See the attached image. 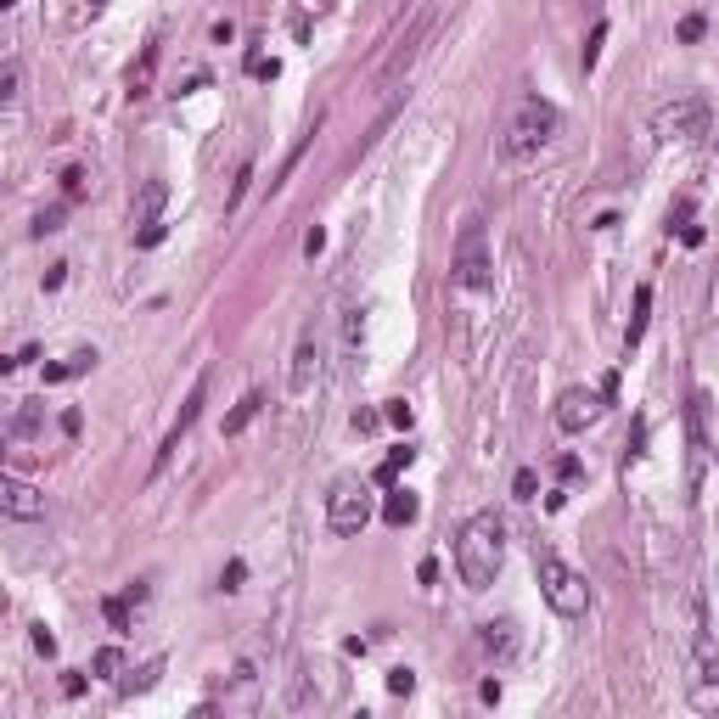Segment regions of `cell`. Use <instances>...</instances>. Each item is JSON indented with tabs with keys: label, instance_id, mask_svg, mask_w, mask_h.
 Masks as SVG:
<instances>
[{
	"label": "cell",
	"instance_id": "obj_3",
	"mask_svg": "<svg viewBox=\"0 0 719 719\" xmlns=\"http://www.w3.org/2000/svg\"><path fill=\"white\" fill-rule=\"evenodd\" d=\"M450 282L461 292H489L495 287V259H489V230L478 214L461 220L455 230V253H450Z\"/></svg>",
	"mask_w": 719,
	"mask_h": 719
},
{
	"label": "cell",
	"instance_id": "obj_36",
	"mask_svg": "<svg viewBox=\"0 0 719 719\" xmlns=\"http://www.w3.org/2000/svg\"><path fill=\"white\" fill-rule=\"evenodd\" d=\"M247 68H253V74H259V79H276V74H282V62H264V56H253V62H247Z\"/></svg>",
	"mask_w": 719,
	"mask_h": 719
},
{
	"label": "cell",
	"instance_id": "obj_19",
	"mask_svg": "<svg viewBox=\"0 0 719 719\" xmlns=\"http://www.w3.org/2000/svg\"><path fill=\"white\" fill-rule=\"evenodd\" d=\"M646 315H652V287H636V315H629V326H624V354L646 337Z\"/></svg>",
	"mask_w": 719,
	"mask_h": 719
},
{
	"label": "cell",
	"instance_id": "obj_12",
	"mask_svg": "<svg viewBox=\"0 0 719 719\" xmlns=\"http://www.w3.org/2000/svg\"><path fill=\"white\" fill-rule=\"evenodd\" d=\"M0 506H6V517H12V523H34V517H46V495H39L34 483H23V478H6V483H0Z\"/></svg>",
	"mask_w": 719,
	"mask_h": 719
},
{
	"label": "cell",
	"instance_id": "obj_35",
	"mask_svg": "<svg viewBox=\"0 0 719 719\" xmlns=\"http://www.w3.org/2000/svg\"><path fill=\"white\" fill-rule=\"evenodd\" d=\"M703 29H708L703 17H686V23H680V39H686V46H691V39H703Z\"/></svg>",
	"mask_w": 719,
	"mask_h": 719
},
{
	"label": "cell",
	"instance_id": "obj_13",
	"mask_svg": "<svg viewBox=\"0 0 719 719\" xmlns=\"http://www.w3.org/2000/svg\"><path fill=\"white\" fill-rule=\"evenodd\" d=\"M220 703H225V714H253L259 708V674H253V663H237V686H230Z\"/></svg>",
	"mask_w": 719,
	"mask_h": 719
},
{
	"label": "cell",
	"instance_id": "obj_16",
	"mask_svg": "<svg viewBox=\"0 0 719 719\" xmlns=\"http://www.w3.org/2000/svg\"><path fill=\"white\" fill-rule=\"evenodd\" d=\"M96 366V349H74V354H62L56 366H46V383H74V377H84Z\"/></svg>",
	"mask_w": 719,
	"mask_h": 719
},
{
	"label": "cell",
	"instance_id": "obj_25",
	"mask_svg": "<svg viewBox=\"0 0 719 719\" xmlns=\"http://www.w3.org/2000/svg\"><path fill=\"white\" fill-rule=\"evenodd\" d=\"M691 708H697V714H719V680L691 686Z\"/></svg>",
	"mask_w": 719,
	"mask_h": 719
},
{
	"label": "cell",
	"instance_id": "obj_32",
	"mask_svg": "<svg viewBox=\"0 0 719 719\" xmlns=\"http://www.w3.org/2000/svg\"><path fill=\"white\" fill-rule=\"evenodd\" d=\"M388 421H394V428H411V405H405V399H388Z\"/></svg>",
	"mask_w": 719,
	"mask_h": 719
},
{
	"label": "cell",
	"instance_id": "obj_39",
	"mask_svg": "<svg viewBox=\"0 0 719 719\" xmlns=\"http://www.w3.org/2000/svg\"><path fill=\"white\" fill-rule=\"evenodd\" d=\"M62 186H68V197H79V192H84V169H68V175H62Z\"/></svg>",
	"mask_w": 719,
	"mask_h": 719
},
{
	"label": "cell",
	"instance_id": "obj_14",
	"mask_svg": "<svg viewBox=\"0 0 719 719\" xmlns=\"http://www.w3.org/2000/svg\"><path fill=\"white\" fill-rule=\"evenodd\" d=\"M421 39H428V23H416V29L405 34V46L394 51V62H388L383 74H377V91H394V84H399V74H411V62H416V46H421Z\"/></svg>",
	"mask_w": 719,
	"mask_h": 719
},
{
	"label": "cell",
	"instance_id": "obj_8",
	"mask_svg": "<svg viewBox=\"0 0 719 719\" xmlns=\"http://www.w3.org/2000/svg\"><path fill=\"white\" fill-rule=\"evenodd\" d=\"M708 101L703 96H680V101H669V108H658V135L663 141H697V135H708Z\"/></svg>",
	"mask_w": 719,
	"mask_h": 719
},
{
	"label": "cell",
	"instance_id": "obj_6",
	"mask_svg": "<svg viewBox=\"0 0 719 719\" xmlns=\"http://www.w3.org/2000/svg\"><path fill=\"white\" fill-rule=\"evenodd\" d=\"M321 366H326V337H321V315H309V321L299 326V343H292L287 394H292V399L315 394V383H321Z\"/></svg>",
	"mask_w": 719,
	"mask_h": 719
},
{
	"label": "cell",
	"instance_id": "obj_9",
	"mask_svg": "<svg viewBox=\"0 0 719 719\" xmlns=\"http://www.w3.org/2000/svg\"><path fill=\"white\" fill-rule=\"evenodd\" d=\"M203 399H208V371L192 383V394H186V405H180V416H175V428H169V438L158 444V461H152V478H163L169 472V461L180 455V444H186V433L197 428V416H203Z\"/></svg>",
	"mask_w": 719,
	"mask_h": 719
},
{
	"label": "cell",
	"instance_id": "obj_37",
	"mask_svg": "<svg viewBox=\"0 0 719 719\" xmlns=\"http://www.w3.org/2000/svg\"><path fill=\"white\" fill-rule=\"evenodd\" d=\"M321 247H326V230H321V225H315V230H309V237H304V253H309V259H315V253H321Z\"/></svg>",
	"mask_w": 719,
	"mask_h": 719
},
{
	"label": "cell",
	"instance_id": "obj_42",
	"mask_svg": "<svg viewBox=\"0 0 719 719\" xmlns=\"http://www.w3.org/2000/svg\"><path fill=\"white\" fill-rule=\"evenodd\" d=\"M91 6H101V0H91Z\"/></svg>",
	"mask_w": 719,
	"mask_h": 719
},
{
	"label": "cell",
	"instance_id": "obj_30",
	"mask_svg": "<svg viewBox=\"0 0 719 719\" xmlns=\"http://www.w3.org/2000/svg\"><path fill=\"white\" fill-rule=\"evenodd\" d=\"M51 230H62V208H46V214L34 220V237H51Z\"/></svg>",
	"mask_w": 719,
	"mask_h": 719
},
{
	"label": "cell",
	"instance_id": "obj_2",
	"mask_svg": "<svg viewBox=\"0 0 719 719\" xmlns=\"http://www.w3.org/2000/svg\"><path fill=\"white\" fill-rule=\"evenodd\" d=\"M557 130H562V113L551 108V101H545V96H523L517 108H512V118H506L500 152L512 158V163H528V158H540L545 146L557 141Z\"/></svg>",
	"mask_w": 719,
	"mask_h": 719
},
{
	"label": "cell",
	"instance_id": "obj_38",
	"mask_svg": "<svg viewBox=\"0 0 719 719\" xmlns=\"http://www.w3.org/2000/svg\"><path fill=\"white\" fill-rule=\"evenodd\" d=\"M242 574H247V567H242V562H230L225 574H220V585H225V590H237V585H242Z\"/></svg>",
	"mask_w": 719,
	"mask_h": 719
},
{
	"label": "cell",
	"instance_id": "obj_18",
	"mask_svg": "<svg viewBox=\"0 0 719 719\" xmlns=\"http://www.w3.org/2000/svg\"><path fill=\"white\" fill-rule=\"evenodd\" d=\"M158 56H163V51H158V39H152V46L141 51V62H135V68H130V96H135V101H141L146 91H152V74H158Z\"/></svg>",
	"mask_w": 719,
	"mask_h": 719
},
{
	"label": "cell",
	"instance_id": "obj_15",
	"mask_svg": "<svg viewBox=\"0 0 719 719\" xmlns=\"http://www.w3.org/2000/svg\"><path fill=\"white\" fill-rule=\"evenodd\" d=\"M416 517H421V500H416L411 489H399V483H394L388 500H383V523H388V528H411Z\"/></svg>",
	"mask_w": 719,
	"mask_h": 719
},
{
	"label": "cell",
	"instance_id": "obj_28",
	"mask_svg": "<svg viewBox=\"0 0 719 719\" xmlns=\"http://www.w3.org/2000/svg\"><path fill=\"white\" fill-rule=\"evenodd\" d=\"M118 663H124V652H118V646H101L91 669H96V674H118Z\"/></svg>",
	"mask_w": 719,
	"mask_h": 719
},
{
	"label": "cell",
	"instance_id": "obj_21",
	"mask_svg": "<svg viewBox=\"0 0 719 719\" xmlns=\"http://www.w3.org/2000/svg\"><path fill=\"white\" fill-rule=\"evenodd\" d=\"M34 433H39V405H34V399H29V405H23V411L12 416V428H6V438H12V444H23V438H34Z\"/></svg>",
	"mask_w": 719,
	"mask_h": 719
},
{
	"label": "cell",
	"instance_id": "obj_34",
	"mask_svg": "<svg viewBox=\"0 0 719 719\" xmlns=\"http://www.w3.org/2000/svg\"><path fill=\"white\" fill-rule=\"evenodd\" d=\"M247 180H253V163H242V169H237V186H230V208L242 203V192H247Z\"/></svg>",
	"mask_w": 719,
	"mask_h": 719
},
{
	"label": "cell",
	"instance_id": "obj_24",
	"mask_svg": "<svg viewBox=\"0 0 719 719\" xmlns=\"http://www.w3.org/2000/svg\"><path fill=\"white\" fill-rule=\"evenodd\" d=\"M17 79H23V68H17V56H6V68H0V108L17 101Z\"/></svg>",
	"mask_w": 719,
	"mask_h": 719
},
{
	"label": "cell",
	"instance_id": "obj_11",
	"mask_svg": "<svg viewBox=\"0 0 719 719\" xmlns=\"http://www.w3.org/2000/svg\"><path fill=\"white\" fill-rule=\"evenodd\" d=\"M478 646H483V658H489L495 669H506L517 658V646H523V629H517V619H489L478 629Z\"/></svg>",
	"mask_w": 719,
	"mask_h": 719
},
{
	"label": "cell",
	"instance_id": "obj_5",
	"mask_svg": "<svg viewBox=\"0 0 719 719\" xmlns=\"http://www.w3.org/2000/svg\"><path fill=\"white\" fill-rule=\"evenodd\" d=\"M371 512H377V500H371V483H366V478H337V483H332V495H326V523H332V534L354 540L360 528L371 523Z\"/></svg>",
	"mask_w": 719,
	"mask_h": 719
},
{
	"label": "cell",
	"instance_id": "obj_27",
	"mask_svg": "<svg viewBox=\"0 0 719 719\" xmlns=\"http://www.w3.org/2000/svg\"><path fill=\"white\" fill-rule=\"evenodd\" d=\"M534 489H540V478H534V467H523V472L512 478V495H517V500H534Z\"/></svg>",
	"mask_w": 719,
	"mask_h": 719
},
{
	"label": "cell",
	"instance_id": "obj_29",
	"mask_svg": "<svg viewBox=\"0 0 719 719\" xmlns=\"http://www.w3.org/2000/svg\"><path fill=\"white\" fill-rule=\"evenodd\" d=\"M388 691H394V697H411V691H416V674H411V669H388Z\"/></svg>",
	"mask_w": 719,
	"mask_h": 719
},
{
	"label": "cell",
	"instance_id": "obj_33",
	"mask_svg": "<svg viewBox=\"0 0 719 719\" xmlns=\"http://www.w3.org/2000/svg\"><path fill=\"white\" fill-rule=\"evenodd\" d=\"M377 428H383V416H377V411H354V433H377Z\"/></svg>",
	"mask_w": 719,
	"mask_h": 719
},
{
	"label": "cell",
	"instance_id": "obj_4",
	"mask_svg": "<svg viewBox=\"0 0 719 719\" xmlns=\"http://www.w3.org/2000/svg\"><path fill=\"white\" fill-rule=\"evenodd\" d=\"M534 574H540V596H545V607H551L557 619H585V607H590V585H585V579H579L562 557L534 551Z\"/></svg>",
	"mask_w": 719,
	"mask_h": 719
},
{
	"label": "cell",
	"instance_id": "obj_17",
	"mask_svg": "<svg viewBox=\"0 0 719 719\" xmlns=\"http://www.w3.org/2000/svg\"><path fill=\"white\" fill-rule=\"evenodd\" d=\"M259 411H264V388H253V394H242V399H237V411L225 416V428H220V433H225V438H237V433H247V421L259 416Z\"/></svg>",
	"mask_w": 719,
	"mask_h": 719
},
{
	"label": "cell",
	"instance_id": "obj_1",
	"mask_svg": "<svg viewBox=\"0 0 719 719\" xmlns=\"http://www.w3.org/2000/svg\"><path fill=\"white\" fill-rule=\"evenodd\" d=\"M500 557H506V523L495 512H472L467 523H461V534H455L461 585H467L472 596H483V590L495 585V574H500Z\"/></svg>",
	"mask_w": 719,
	"mask_h": 719
},
{
	"label": "cell",
	"instance_id": "obj_26",
	"mask_svg": "<svg viewBox=\"0 0 719 719\" xmlns=\"http://www.w3.org/2000/svg\"><path fill=\"white\" fill-rule=\"evenodd\" d=\"M602 46H607V23H596V29H590V39H585V74L596 68V56H602Z\"/></svg>",
	"mask_w": 719,
	"mask_h": 719
},
{
	"label": "cell",
	"instance_id": "obj_23",
	"mask_svg": "<svg viewBox=\"0 0 719 719\" xmlns=\"http://www.w3.org/2000/svg\"><path fill=\"white\" fill-rule=\"evenodd\" d=\"M360 337H366V309H349L343 315V349L360 354Z\"/></svg>",
	"mask_w": 719,
	"mask_h": 719
},
{
	"label": "cell",
	"instance_id": "obj_7",
	"mask_svg": "<svg viewBox=\"0 0 719 719\" xmlns=\"http://www.w3.org/2000/svg\"><path fill=\"white\" fill-rule=\"evenodd\" d=\"M163 203H169V186L163 180H146L135 203H130V230H135V247H158L163 242Z\"/></svg>",
	"mask_w": 719,
	"mask_h": 719
},
{
	"label": "cell",
	"instance_id": "obj_22",
	"mask_svg": "<svg viewBox=\"0 0 719 719\" xmlns=\"http://www.w3.org/2000/svg\"><path fill=\"white\" fill-rule=\"evenodd\" d=\"M101 612H108L113 636H130V596H108V602H101Z\"/></svg>",
	"mask_w": 719,
	"mask_h": 719
},
{
	"label": "cell",
	"instance_id": "obj_41",
	"mask_svg": "<svg viewBox=\"0 0 719 719\" xmlns=\"http://www.w3.org/2000/svg\"><path fill=\"white\" fill-rule=\"evenodd\" d=\"M79 428H84V416H79V411H62V433H68V438H74Z\"/></svg>",
	"mask_w": 719,
	"mask_h": 719
},
{
	"label": "cell",
	"instance_id": "obj_40",
	"mask_svg": "<svg viewBox=\"0 0 719 719\" xmlns=\"http://www.w3.org/2000/svg\"><path fill=\"white\" fill-rule=\"evenodd\" d=\"M62 276H68V264H51V270H46L39 282H46V292H56V287H62Z\"/></svg>",
	"mask_w": 719,
	"mask_h": 719
},
{
	"label": "cell",
	"instance_id": "obj_31",
	"mask_svg": "<svg viewBox=\"0 0 719 719\" xmlns=\"http://www.w3.org/2000/svg\"><path fill=\"white\" fill-rule=\"evenodd\" d=\"M29 641H34V652H46V658H56V636H51L46 624H34V636H29Z\"/></svg>",
	"mask_w": 719,
	"mask_h": 719
},
{
	"label": "cell",
	"instance_id": "obj_10",
	"mask_svg": "<svg viewBox=\"0 0 719 719\" xmlns=\"http://www.w3.org/2000/svg\"><path fill=\"white\" fill-rule=\"evenodd\" d=\"M602 411H607V394L602 388H567L562 399H557V428L562 433H585V428H596L602 421Z\"/></svg>",
	"mask_w": 719,
	"mask_h": 719
},
{
	"label": "cell",
	"instance_id": "obj_20",
	"mask_svg": "<svg viewBox=\"0 0 719 719\" xmlns=\"http://www.w3.org/2000/svg\"><path fill=\"white\" fill-rule=\"evenodd\" d=\"M411 455H416V450H411V444H399V450H394V455L383 461V467H377V472H371V483H383V489H394V478H399V472H405V467H411Z\"/></svg>",
	"mask_w": 719,
	"mask_h": 719
}]
</instances>
